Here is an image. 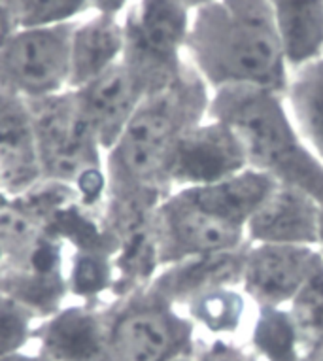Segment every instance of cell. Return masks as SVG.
Returning a JSON list of instances; mask_svg holds the SVG:
<instances>
[{
    "label": "cell",
    "mask_w": 323,
    "mask_h": 361,
    "mask_svg": "<svg viewBox=\"0 0 323 361\" xmlns=\"http://www.w3.org/2000/svg\"><path fill=\"white\" fill-rule=\"evenodd\" d=\"M185 59L212 91L255 85L286 95L291 72L269 0H210L193 10Z\"/></svg>",
    "instance_id": "6da1fadb"
},
{
    "label": "cell",
    "mask_w": 323,
    "mask_h": 361,
    "mask_svg": "<svg viewBox=\"0 0 323 361\" xmlns=\"http://www.w3.org/2000/svg\"><path fill=\"white\" fill-rule=\"evenodd\" d=\"M212 89L185 65L166 87L142 101L135 116L106 152L108 193L157 191L169 195V165L178 140L193 125L208 118Z\"/></svg>",
    "instance_id": "7a4b0ae2"
},
{
    "label": "cell",
    "mask_w": 323,
    "mask_h": 361,
    "mask_svg": "<svg viewBox=\"0 0 323 361\" xmlns=\"http://www.w3.org/2000/svg\"><path fill=\"white\" fill-rule=\"evenodd\" d=\"M208 118L231 127L250 169L299 188L323 207V163L295 129L282 93L255 85L214 89Z\"/></svg>",
    "instance_id": "3957f363"
},
{
    "label": "cell",
    "mask_w": 323,
    "mask_h": 361,
    "mask_svg": "<svg viewBox=\"0 0 323 361\" xmlns=\"http://www.w3.org/2000/svg\"><path fill=\"white\" fill-rule=\"evenodd\" d=\"M42 178L74 191L80 204L102 210L108 195L104 149L74 91L27 102Z\"/></svg>",
    "instance_id": "277c9868"
},
{
    "label": "cell",
    "mask_w": 323,
    "mask_h": 361,
    "mask_svg": "<svg viewBox=\"0 0 323 361\" xmlns=\"http://www.w3.org/2000/svg\"><path fill=\"white\" fill-rule=\"evenodd\" d=\"M193 10L182 0H135L121 16L123 63L140 78L147 95L183 72Z\"/></svg>",
    "instance_id": "5b68a950"
},
{
    "label": "cell",
    "mask_w": 323,
    "mask_h": 361,
    "mask_svg": "<svg viewBox=\"0 0 323 361\" xmlns=\"http://www.w3.org/2000/svg\"><path fill=\"white\" fill-rule=\"evenodd\" d=\"M104 318L106 361H171L189 352L191 320L147 288L116 299Z\"/></svg>",
    "instance_id": "8992f818"
},
{
    "label": "cell",
    "mask_w": 323,
    "mask_h": 361,
    "mask_svg": "<svg viewBox=\"0 0 323 361\" xmlns=\"http://www.w3.org/2000/svg\"><path fill=\"white\" fill-rule=\"evenodd\" d=\"M72 27L74 23L16 30L0 49V89L23 102L71 91Z\"/></svg>",
    "instance_id": "52a82bcc"
},
{
    "label": "cell",
    "mask_w": 323,
    "mask_h": 361,
    "mask_svg": "<svg viewBox=\"0 0 323 361\" xmlns=\"http://www.w3.org/2000/svg\"><path fill=\"white\" fill-rule=\"evenodd\" d=\"M161 269L199 255L246 246V229L197 207L182 190H172L155 210Z\"/></svg>",
    "instance_id": "ba28073f"
},
{
    "label": "cell",
    "mask_w": 323,
    "mask_h": 361,
    "mask_svg": "<svg viewBox=\"0 0 323 361\" xmlns=\"http://www.w3.org/2000/svg\"><path fill=\"white\" fill-rule=\"evenodd\" d=\"M244 169L248 159L238 137L224 121L206 118L178 140L169 165V184L172 190L214 184Z\"/></svg>",
    "instance_id": "9c48e42d"
},
{
    "label": "cell",
    "mask_w": 323,
    "mask_h": 361,
    "mask_svg": "<svg viewBox=\"0 0 323 361\" xmlns=\"http://www.w3.org/2000/svg\"><path fill=\"white\" fill-rule=\"evenodd\" d=\"M319 250L288 244H250L242 269V291L259 307H284L303 288Z\"/></svg>",
    "instance_id": "30bf717a"
},
{
    "label": "cell",
    "mask_w": 323,
    "mask_h": 361,
    "mask_svg": "<svg viewBox=\"0 0 323 361\" xmlns=\"http://www.w3.org/2000/svg\"><path fill=\"white\" fill-rule=\"evenodd\" d=\"M74 93L106 154L118 142L130 118L147 97V89L140 78L119 61L102 76Z\"/></svg>",
    "instance_id": "8fae6325"
},
{
    "label": "cell",
    "mask_w": 323,
    "mask_h": 361,
    "mask_svg": "<svg viewBox=\"0 0 323 361\" xmlns=\"http://www.w3.org/2000/svg\"><path fill=\"white\" fill-rule=\"evenodd\" d=\"M322 204L299 188L276 184L246 225L250 244H319Z\"/></svg>",
    "instance_id": "7c38bea8"
},
{
    "label": "cell",
    "mask_w": 323,
    "mask_h": 361,
    "mask_svg": "<svg viewBox=\"0 0 323 361\" xmlns=\"http://www.w3.org/2000/svg\"><path fill=\"white\" fill-rule=\"evenodd\" d=\"M35 354L47 361H106V318L95 302L61 308L36 327Z\"/></svg>",
    "instance_id": "4fadbf2b"
},
{
    "label": "cell",
    "mask_w": 323,
    "mask_h": 361,
    "mask_svg": "<svg viewBox=\"0 0 323 361\" xmlns=\"http://www.w3.org/2000/svg\"><path fill=\"white\" fill-rule=\"evenodd\" d=\"M248 246L250 243L231 252L199 255L163 267L147 290L176 307L180 302L188 305L206 291L240 286Z\"/></svg>",
    "instance_id": "5bb4252c"
},
{
    "label": "cell",
    "mask_w": 323,
    "mask_h": 361,
    "mask_svg": "<svg viewBox=\"0 0 323 361\" xmlns=\"http://www.w3.org/2000/svg\"><path fill=\"white\" fill-rule=\"evenodd\" d=\"M125 32L121 18L95 13L74 21L71 38L68 89L78 91L123 59Z\"/></svg>",
    "instance_id": "9a60e30c"
},
{
    "label": "cell",
    "mask_w": 323,
    "mask_h": 361,
    "mask_svg": "<svg viewBox=\"0 0 323 361\" xmlns=\"http://www.w3.org/2000/svg\"><path fill=\"white\" fill-rule=\"evenodd\" d=\"M276 184L278 182L272 176L248 166L244 171L214 184L180 188V190L197 207L246 229L250 218L257 212Z\"/></svg>",
    "instance_id": "2e32d148"
},
{
    "label": "cell",
    "mask_w": 323,
    "mask_h": 361,
    "mask_svg": "<svg viewBox=\"0 0 323 361\" xmlns=\"http://www.w3.org/2000/svg\"><path fill=\"white\" fill-rule=\"evenodd\" d=\"M44 182L27 102L0 127V202L19 201Z\"/></svg>",
    "instance_id": "e0dca14e"
},
{
    "label": "cell",
    "mask_w": 323,
    "mask_h": 361,
    "mask_svg": "<svg viewBox=\"0 0 323 361\" xmlns=\"http://www.w3.org/2000/svg\"><path fill=\"white\" fill-rule=\"evenodd\" d=\"M289 71L323 57V0H269Z\"/></svg>",
    "instance_id": "ac0fdd59"
},
{
    "label": "cell",
    "mask_w": 323,
    "mask_h": 361,
    "mask_svg": "<svg viewBox=\"0 0 323 361\" xmlns=\"http://www.w3.org/2000/svg\"><path fill=\"white\" fill-rule=\"evenodd\" d=\"M284 99L297 133L323 163V57L289 72Z\"/></svg>",
    "instance_id": "d6986e66"
},
{
    "label": "cell",
    "mask_w": 323,
    "mask_h": 361,
    "mask_svg": "<svg viewBox=\"0 0 323 361\" xmlns=\"http://www.w3.org/2000/svg\"><path fill=\"white\" fill-rule=\"evenodd\" d=\"M253 344L264 361H299L300 337L293 316L282 307H261Z\"/></svg>",
    "instance_id": "ffe728a7"
},
{
    "label": "cell",
    "mask_w": 323,
    "mask_h": 361,
    "mask_svg": "<svg viewBox=\"0 0 323 361\" xmlns=\"http://www.w3.org/2000/svg\"><path fill=\"white\" fill-rule=\"evenodd\" d=\"M191 318L212 333H235L246 310L244 295L235 288L206 291L188 302Z\"/></svg>",
    "instance_id": "44dd1931"
},
{
    "label": "cell",
    "mask_w": 323,
    "mask_h": 361,
    "mask_svg": "<svg viewBox=\"0 0 323 361\" xmlns=\"http://www.w3.org/2000/svg\"><path fill=\"white\" fill-rule=\"evenodd\" d=\"M289 312L306 348L323 337V257L291 299Z\"/></svg>",
    "instance_id": "7402d4cb"
},
{
    "label": "cell",
    "mask_w": 323,
    "mask_h": 361,
    "mask_svg": "<svg viewBox=\"0 0 323 361\" xmlns=\"http://www.w3.org/2000/svg\"><path fill=\"white\" fill-rule=\"evenodd\" d=\"M19 29L74 23L85 13L89 0H4Z\"/></svg>",
    "instance_id": "603a6c76"
},
{
    "label": "cell",
    "mask_w": 323,
    "mask_h": 361,
    "mask_svg": "<svg viewBox=\"0 0 323 361\" xmlns=\"http://www.w3.org/2000/svg\"><path fill=\"white\" fill-rule=\"evenodd\" d=\"M36 316L10 297L0 299V357L27 352L36 333Z\"/></svg>",
    "instance_id": "cb8c5ba5"
},
{
    "label": "cell",
    "mask_w": 323,
    "mask_h": 361,
    "mask_svg": "<svg viewBox=\"0 0 323 361\" xmlns=\"http://www.w3.org/2000/svg\"><path fill=\"white\" fill-rule=\"evenodd\" d=\"M200 361H255L252 355H248L244 350L236 348L233 344L218 341L214 343L205 354L199 357Z\"/></svg>",
    "instance_id": "d4e9b609"
},
{
    "label": "cell",
    "mask_w": 323,
    "mask_h": 361,
    "mask_svg": "<svg viewBox=\"0 0 323 361\" xmlns=\"http://www.w3.org/2000/svg\"><path fill=\"white\" fill-rule=\"evenodd\" d=\"M135 0H89V8L95 13H104V16H114L121 18Z\"/></svg>",
    "instance_id": "484cf974"
},
{
    "label": "cell",
    "mask_w": 323,
    "mask_h": 361,
    "mask_svg": "<svg viewBox=\"0 0 323 361\" xmlns=\"http://www.w3.org/2000/svg\"><path fill=\"white\" fill-rule=\"evenodd\" d=\"M18 23L13 19V13L10 12V8L4 0H0V49L4 48V44L10 40V36L18 30Z\"/></svg>",
    "instance_id": "4316f807"
},
{
    "label": "cell",
    "mask_w": 323,
    "mask_h": 361,
    "mask_svg": "<svg viewBox=\"0 0 323 361\" xmlns=\"http://www.w3.org/2000/svg\"><path fill=\"white\" fill-rule=\"evenodd\" d=\"M23 106V101H19V99H16V97L12 95H8V93H4V91L0 89V127L6 123L12 116H16Z\"/></svg>",
    "instance_id": "83f0119b"
},
{
    "label": "cell",
    "mask_w": 323,
    "mask_h": 361,
    "mask_svg": "<svg viewBox=\"0 0 323 361\" xmlns=\"http://www.w3.org/2000/svg\"><path fill=\"white\" fill-rule=\"evenodd\" d=\"M299 361H323V337L306 348V354Z\"/></svg>",
    "instance_id": "f1b7e54d"
},
{
    "label": "cell",
    "mask_w": 323,
    "mask_h": 361,
    "mask_svg": "<svg viewBox=\"0 0 323 361\" xmlns=\"http://www.w3.org/2000/svg\"><path fill=\"white\" fill-rule=\"evenodd\" d=\"M0 361H35V354L23 352V354L8 355V357H0Z\"/></svg>",
    "instance_id": "f546056e"
},
{
    "label": "cell",
    "mask_w": 323,
    "mask_h": 361,
    "mask_svg": "<svg viewBox=\"0 0 323 361\" xmlns=\"http://www.w3.org/2000/svg\"><path fill=\"white\" fill-rule=\"evenodd\" d=\"M183 4L188 8H191V10H197V8L205 6V4H208L210 0H182Z\"/></svg>",
    "instance_id": "4dcf8cb0"
},
{
    "label": "cell",
    "mask_w": 323,
    "mask_h": 361,
    "mask_svg": "<svg viewBox=\"0 0 323 361\" xmlns=\"http://www.w3.org/2000/svg\"><path fill=\"white\" fill-rule=\"evenodd\" d=\"M171 361H200V360L193 357V355L188 352V354H180V355H176V357H172Z\"/></svg>",
    "instance_id": "1f68e13d"
},
{
    "label": "cell",
    "mask_w": 323,
    "mask_h": 361,
    "mask_svg": "<svg viewBox=\"0 0 323 361\" xmlns=\"http://www.w3.org/2000/svg\"><path fill=\"white\" fill-rule=\"evenodd\" d=\"M319 254H322L323 257V207H322V221H319Z\"/></svg>",
    "instance_id": "d6a6232c"
},
{
    "label": "cell",
    "mask_w": 323,
    "mask_h": 361,
    "mask_svg": "<svg viewBox=\"0 0 323 361\" xmlns=\"http://www.w3.org/2000/svg\"><path fill=\"white\" fill-rule=\"evenodd\" d=\"M2 297H6V295H4V290H2V279H0V299H2Z\"/></svg>",
    "instance_id": "836d02e7"
},
{
    "label": "cell",
    "mask_w": 323,
    "mask_h": 361,
    "mask_svg": "<svg viewBox=\"0 0 323 361\" xmlns=\"http://www.w3.org/2000/svg\"><path fill=\"white\" fill-rule=\"evenodd\" d=\"M35 361H47V360H44V357H40V355L35 354Z\"/></svg>",
    "instance_id": "e575fe53"
}]
</instances>
